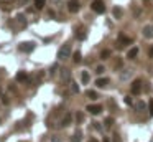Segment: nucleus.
Instances as JSON below:
<instances>
[{"mask_svg": "<svg viewBox=\"0 0 153 142\" xmlns=\"http://www.w3.org/2000/svg\"><path fill=\"white\" fill-rule=\"evenodd\" d=\"M86 96L89 98V99H92V101H97V98H99V94H97L96 91H87Z\"/></svg>", "mask_w": 153, "mask_h": 142, "instance_id": "obj_17", "label": "nucleus"}, {"mask_svg": "<svg viewBox=\"0 0 153 142\" xmlns=\"http://www.w3.org/2000/svg\"><path fill=\"white\" fill-rule=\"evenodd\" d=\"M17 23H18V28L27 27V18H25V15H18V17H17Z\"/></svg>", "mask_w": 153, "mask_h": 142, "instance_id": "obj_12", "label": "nucleus"}, {"mask_svg": "<svg viewBox=\"0 0 153 142\" xmlns=\"http://www.w3.org/2000/svg\"><path fill=\"white\" fill-rule=\"evenodd\" d=\"M78 32H79V33L76 35V36H78L79 40H84V38H86V30H84V28H79Z\"/></svg>", "mask_w": 153, "mask_h": 142, "instance_id": "obj_22", "label": "nucleus"}, {"mask_svg": "<svg viewBox=\"0 0 153 142\" xmlns=\"http://www.w3.org/2000/svg\"><path fill=\"white\" fill-rule=\"evenodd\" d=\"M86 111H89L92 116H97V114L102 112V106H99V104H89L86 108Z\"/></svg>", "mask_w": 153, "mask_h": 142, "instance_id": "obj_5", "label": "nucleus"}, {"mask_svg": "<svg viewBox=\"0 0 153 142\" xmlns=\"http://www.w3.org/2000/svg\"><path fill=\"white\" fill-rule=\"evenodd\" d=\"M71 142H82V132H81L79 129L74 132V135H73V139H71Z\"/></svg>", "mask_w": 153, "mask_h": 142, "instance_id": "obj_14", "label": "nucleus"}, {"mask_svg": "<svg viewBox=\"0 0 153 142\" xmlns=\"http://www.w3.org/2000/svg\"><path fill=\"white\" fill-rule=\"evenodd\" d=\"M45 5H46V0H35V8L36 10H41Z\"/></svg>", "mask_w": 153, "mask_h": 142, "instance_id": "obj_16", "label": "nucleus"}, {"mask_svg": "<svg viewBox=\"0 0 153 142\" xmlns=\"http://www.w3.org/2000/svg\"><path fill=\"white\" fill-rule=\"evenodd\" d=\"M104 124H106V127H112L114 126V117H107Z\"/></svg>", "mask_w": 153, "mask_h": 142, "instance_id": "obj_26", "label": "nucleus"}, {"mask_svg": "<svg viewBox=\"0 0 153 142\" xmlns=\"http://www.w3.org/2000/svg\"><path fill=\"white\" fill-rule=\"evenodd\" d=\"M130 75H132V71H130V69H125V73H122V75H120V78H122V79H128V78H130Z\"/></svg>", "mask_w": 153, "mask_h": 142, "instance_id": "obj_25", "label": "nucleus"}, {"mask_svg": "<svg viewBox=\"0 0 153 142\" xmlns=\"http://www.w3.org/2000/svg\"><path fill=\"white\" fill-rule=\"evenodd\" d=\"M135 109H138V111H145L146 104L143 101H137V102H135Z\"/></svg>", "mask_w": 153, "mask_h": 142, "instance_id": "obj_20", "label": "nucleus"}, {"mask_svg": "<svg viewBox=\"0 0 153 142\" xmlns=\"http://www.w3.org/2000/svg\"><path fill=\"white\" fill-rule=\"evenodd\" d=\"M104 71H106V68L102 66V65H100V66H97V68H96V73H97V75H102Z\"/></svg>", "mask_w": 153, "mask_h": 142, "instance_id": "obj_27", "label": "nucleus"}, {"mask_svg": "<svg viewBox=\"0 0 153 142\" xmlns=\"http://www.w3.org/2000/svg\"><path fill=\"white\" fill-rule=\"evenodd\" d=\"M71 122H73V114H71V112H67V114L63 117V121H61V127H67Z\"/></svg>", "mask_w": 153, "mask_h": 142, "instance_id": "obj_8", "label": "nucleus"}, {"mask_svg": "<svg viewBox=\"0 0 153 142\" xmlns=\"http://www.w3.org/2000/svg\"><path fill=\"white\" fill-rule=\"evenodd\" d=\"M69 84H71V89H73V93H74V94H78V93H79V86H78V84H76L74 81H69Z\"/></svg>", "mask_w": 153, "mask_h": 142, "instance_id": "obj_23", "label": "nucleus"}, {"mask_svg": "<svg viewBox=\"0 0 153 142\" xmlns=\"http://www.w3.org/2000/svg\"><path fill=\"white\" fill-rule=\"evenodd\" d=\"M89 142H97V141H94V139H91V141H89Z\"/></svg>", "mask_w": 153, "mask_h": 142, "instance_id": "obj_34", "label": "nucleus"}, {"mask_svg": "<svg viewBox=\"0 0 153 142\" xmlns=\"http://www.w3.org/2000/svg\"><path fill=\"white\" fill-rule=\"evenodd\" d=\"M79 8H81L79 0H69V2H67V10H69L71 13H76V12H79Z\"/></svg>", "mask_w": 153, "mask_h": 142, "instance_id": "obj_4", "label": "nucleus"}, {"mask_svg": "<svg viewBox=\"0 0 153 142\" xmlns=\"http://www.w3.org/2000/svg\"><path fill=\"white\" fill-rule=\"evenodd\" d=\"M94 127L97 129V131H102V126H100L99 122H94Z\"/></svg>", "mask_w": 153, "mask_h": 142, "instance_id": "obj_30", "label": "nucleus"}, {"mask_svg": "<svg viewBox=\"0 0 153 142\" xmlns=\"http://www.w3.org/2000/svg\"><path fill=\"white\" fill-rule=\"evenodd\" d=\"M150 112H152V116H153V101L150 102Z\"/></svg>", "mask_w": 153, "mask_h": 142, "instance_id": "obj_32", "label": "nucleus"}, {"mask_svg": "<svg viewBox=\"0 0 153 142\" xmlns=\"http://www.w3.org/2000/svg\"><path fill=\"white\" fill-rule=\"evenodd\" d=\"M138 46H133V48H130V50H128V53H127V58H128V60H135V58H137V56H138Z\"/></svg>", "mask_w": 153, "mask_h": 142, "instance_id": "obj_7", "label": "nucleus"}, {"mask_svg": "<svg viewBox=\"0 0 153 142\" xmlns=\"http://www.w3.org/2000/svg\"><path fill=\"white\" fill-rule=\"evenodd\" d=\"M102 142H109V137H104V141Z\"/></svg>", "mask_w": 153, "mask_h": 142, "instance_id": "obj_33", "label": "nucleus"}, {"mask_svg": "<svg viewBox=\"0 0 153 142\" xmlns=\"http://www.w3.org/2000/svg\"><path fill=\"white\" fill-rule=\"evenodd\" d=\"M33 48H35L33 41H23V43L18 45V50L23 51V53H30V51H33Z\"/></svg>", "mask_w": 153, "mask_h": 142, "instance_id": "obj_3", "label": "nucleus"}, {"mask_svg": "<svg viewBox=\"0 0 153 142\" xmlns=\"http://www.w3.org/2000/svg\"><path fill=\"white\" fill-rule=\"evenodd\" d=\"M110 50H104V51H102V53H100V60H109V58H110Z\"/></svg>", "mask_w": 153, "mask_h": 142, "instance_id": "obj_21", "label": "nucleus"}, {"mask_svg": "<svg viewBox=\"0 0 153 142\" xmlns=\"http://www.w3.org/2000/svg\"><path fill=\"white\" fill-rule=\"evenodd\" d=\"M132 93L133 94H140L142 93V79H135V81L132 83Z\"/></svg>", "mask_w": 153, "mask_h": 142, "instance_id": "obj_6", "label": "nucleus"}, {"mask_svg": "<svg viewBox=\"0 0 153 142\" xmlns=\"http://www.w3.org/2000/svg\"><path fill=\"white\" fill-rule=\"evenodd\" d=\"M89 79H91L89 73H87V71H82V75H81V81L84 83V84H87V83H89Z\"/></svg>", "mask_w": 153, "mask_h": 142, "instance_id": "obj_19", "label": "nucleus"}, {"mask_svg": "<svg viewBox=\"0 0 153 142\" xmlns=\"http://www.w3.org/2000/svg\"><path fill=\"white\" fill-rule=\"evenodd\" d=\"M148 56H150V58H153V46L150 48V51H148Z\"/></svg>", "mask_w": 153, "mask_h": 142, "instance_id": "obj_31", "label": "nucleus"}, {"mask_svg": "<svg viewBox=\"0 0 153 142\" xmlns=\"http://www.w3.org/2000/svg\"><path fill=\"white\" fill-rule=\"evenodd\" d=\"M91 8H92L96 13H104L106 12V3L102 0H94L92 3H91Z\"/></svg>", "mask_w": 153, "mask_h": 142, "instance_id": "obj_2", "label": "nucleus"}, {"mask_svg": "<svg viewBox=\"0 0 153 142\" xmlns=\"http://www.w3.org/2000/svg\"><path fill=\"white\" fill-rule=\"evenodd\" d=\"M69 56H71V43H64V45L58 50V58H59V60H66Z\"/></svg>", "mask_w": 153, "mask_h": 142, "instance_id": "obj_1", "label": "nucleus"}, {"mask_svg": "<svg viewBox=\"0 0 153 142\" xmlns=\"http://www.w3.org/2000/svg\"><path fill=\"white\" fill-rule=\"evenodd\" d=\"M82 119H84L82 112H78V114H76V121H78V122H82Z\"/></svg>", "mask_w": 153, "mask_h": 142, "instance_id": "obj_28", "label": "nucleus"}, {"mask_svg": "<svg viewBox=\"0 0 153 142\" xmlns=\"http://www.w3.org/2000/svg\"><path fill=\"white\" fill-rule=\"evenodd\" d=\"M61 81H63V83L71 81V71H69V69H66V68L61 71Z\"/></svg>", "mask_w": 153, "mask_h": 142, "instance_id": "obj_9", "label": "nucleus"}, {"mask_svg": "<svg viewBox=\"0 0 153 142\" xmlns=\"http://www.w3.org/2000/svg\"><path fill=\"white\" fill-rule=\"evenodd\" d=\"M51 142H63V139L58 137V135H53V137H51Z\"/></svg>", "mask_w": 153, "mask_h": 142, "instance_id": "obj_29", "label": "nucleus"}, {"mask_svg": "<svg viewBox=\"0 0 153 142\" xmlns=\"http://www.w3.org/2000/svg\"><path fill=\"white\" fill-rule=\"evenodd\" d=\"M27 79H28V75H27V73H23V71H20V73L17 75V81L23 83V81H27Z\"/></svg>", "mask_w": 153, "mask_h": 142, "instance_id": "obj_18", "label": "nucleus"}, {"mask_svg": "<svg viewBox=\"0 0 153 142\" xmlns=\"http://www.w3.org/2000/svg\"><path fill=\"white\" fill-rule=\"evenodd\" d=\"M73 60H74V63H81V53H79V51H74Z\"/></svg>", "mask_w": 153, "mask_h": 142, "instance_id": "obj_24", "label": "nucleus"}, {"mask_svg": "<svg viewBox=\"0 0 153 142\" xmlns=\"http://www.w3.org/2000/svg\"><path fill=\"white\" fill-rule=\"evenodd\" d=\"M107 84H109V79H107V78H99V79H96V86H97V88H106Z\"/></svg>", "mask_w": 153, "mask_h": 142, "instance_id": "obj_13", "label": "nucleus"}, {"mask_svg": "<svg viewBox=\"0 0 153 142\" xmlns=\"http://www.w3.org/2000/svg\"><path fill=\"white\" fill-rule=\"evenodd\" d=\"M122 43H124V45H130V43H132V38H128V36H124V35H120V36H119V45H117V46L122 48Z\"/></svg>", "mask_w": 153, "mask_h": 142, "instance_id": "obj_11", "label": "nucleus"}, {"mask_svg": "<svg viewBox=\"0 0 153 142\" xmlns=\"http://www.w3.org/2000/svg\"><path fill=\"white\" fill-rule=\"evenodd\" d=\"M143 36L145 38H153V25H146L143 28Z\"/></svg>", "mask_w": 153, "mask_h": 142, "instance_id": "obj_10", "label": "nucleus"}, {"mask_svg": "<svg viewBox=\"0 0 153 142\" xmlns=\"http://www.w3.org/2000/svg\"><path fill=\"white\" fill-rule=\"evenodd\" d=\"M112 12H114V17H115L117 20H120V18H122V15H124V12H122V8H120V7H114Z\"/></svg>", "mask_w": 153, "mask_h": 142, "instance_id": "obj_15", "label": "nucleus"}]
</instances>
